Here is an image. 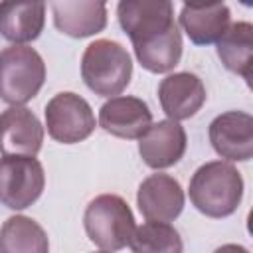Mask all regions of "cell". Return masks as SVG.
I'll list each match as a JSON object with an SVG mask.
<instances>
[{
	"label": "cell",
	"instance_id": "21",
	"mask_svg": "<svg viewBox=\"0 0 253 253\" xmlns=\"http://www.w3.org/2000/svg\"><path fill=\"white\" fill-rule=\"evenodd\" d=\"M97 253H111V251H97Z\"/></svg>",
	"mask_w": 253,
	"mask_h": 253
},
{
	"label": "cell",
	"instance_id": "10",
	"mask_svg": "<svg viewBox=\"0 0 253 253\" xmlns=\"http://www.w3.org/2000/svg\"><path fill=\"white\" fill-rule=\"evenodd\" d=\"M136 204L146 221H174L184 210V190L170 174H150L136 192Z\"/></svg>",
	"mask_w": 253,
	"mask_h": 253
},
{
	"label": "cell",
	"instance_id": "8",
	"mask_svg": "<svg viewBox=\"0 0 253 253\" xmlns=\"http://www.w3.org/2000/svg\"><path fill=\"white\" fill-rule=\"evenodd\" d=\"M213 150L233 162H247L253 156V117L243 111H227L210 123Z\"/></svg>",
	"mask_w": 253,
	"mask_h": 253
},
{
	"label": "cell",
	"instance_id": "6",
	"mask_svg": "<svg viewBox=\"0 0 253 253\" xmlns=\"http://www.w3.org/2000/svg\"><path fill=\"white\" fill-rule=\"evenodd\" d=\"M45 188V172L36 156L0 158V202L10 210L30 208Z\"/></svg>",
	"mask_w": 253,
	"mask_h": 253
},
{
	"label": "cell",
	"instance_id": "18",
	"mask_svg": "<svg viewBox=\"0 0 253 253\" xmlns=\"http://www.w3.org/2000/svg\"><path fill=\"white\" fill-rule=\"evenodd\" d=\"M0 253H49L43 227L28 215H12L0 227Z\"/></svg>",
	"mask_w": 253,
	"mask_h": 253
},
{
	"label": "cell",
	"instance_id": "11",
	"mask_svg": "<svg viewBox=\"0 0 253 253\" xmlns=\"http://www.w3.org/2000/svg\"><path fill=\"white\" fill-rule=\"evenodd\" d=\"M99 125L113 136L134 140L150 128L152 113L142 99L117 95L103 103V107L99 109Z\"/></svg>",
	"mask_w": 253,
	"mask_h": 253
},
{
	"label": "cell",
	"instance_id": "7",
	"mask_svg": "<svg viewBox=\"0 0 253 253\" xmlns=\"http://www.w3.org/2000/svg\"><path fill=\"white\" fill-rule=\"evenodd\" d=\"M43 113L47 134L61 144L81 142L95 130L93 109L77 93L63 91L53 95L47 101Z\"/></svg>",
	"mask_w": 253,
	"mask_h": 253
},
{
	"label": "cell",
	"instance_id": "12",
	"mask_svg": "<svg viewBox=\"0 0 253 253\" xmlns=\"http://www.w3.org/2000/svg\"><path fill=\"white\" fill-rule=\"evenodd\" d=\"M186 130L176 121H158L138 138V152L148 168L162 170L180 162L186 152Z\"/></svg>",
	"mask_w": 253,
	"mask_h": 253
},
{
	"label": "cell",
	"instance_id": "3",
	"mask_svg": "<svg viewBox=\"0 0 253 253\" xmlns=\"http://www.w3.org/2000/svg\"><path fill=\"white\" fill-rule=\"evenodd\" d=\"M132 75V59L128 51L113 40L91 42L81 57L83 83L101 97H117L123 93Z\"/></svg>",
	"mask_w": 253,
	"mask_h": 253
},
{
	"label": "cell",
	"instance_id": "13",
	"mask_svg": "<svg viewBox=\"0 0 253 253\" xmlns=\"http://www.w3.org/2000/svg\"><path fill=\"white\" fill-rule=\"evenodd\" d=\"M206 87L202 79L190 71L164 77L158 85V101L170 121H186L194 117L206 103Z\"/></svg>",
	"mask_w": 253,
	"mask_h": 253
},
{
	"label": "cell",
	"instance_id": "15",
	"mask_svg": "<svg viewBox=\"0 0 253 253\" xmlns=\"http://www.w3.org/2000/svg\"><path fill=\"white\" fill-rule=\"evenodd\" d=\"M180 24L196 45L215 43L231 24V12L227 4H184L180 10Z\"/></svg>",
	"mask_w": 253,
	"mask_h": 253
},
{
	"label": "cell",
	"instance_id": "19",
	"mask_svg": "<svg viewBox=\"0 0 253 253\" xmlns=\"http://www.w3.org/2000/svg\"><path fill=\"white\" fill-rule=\"evenodd\" d=\"M132 253H182L184 243L176 227L164 221H144L130 237Z\"/></svg>",
	"mask_w": 253,
	"mask_h": 253
},
{
	"label": "cell",
	"instance_id": "17",
	"mask_svg": "<svg viewBox=\"0 0 253 253\" xmlns=\"http://www.w3.org/2000/svg\"><path fill=\"white\" fill-rule=\"evenodd\" d=\"M215 43L223 67L241 75L249 83L253 65V26L249 22H233Z\"/></svg>",
	"mask_w": 253,
	"mask_h": 253
},
{
	"label": "cell",
	"instance_id": "9",
	"mask_svg": "<svg viewBox=\"0 0 253 253\" xmlns=\"http://www.w3.org/2000/svg\"><path fill=\"white\" fill-rule=\"evenodd\" d=\"M43 126L26 107H8L0 113L2 156H36L42 150Z\"/></svg>",
	"mask_w": 253,
	"mask_h": 253
},
{
	"label": "cell",
	"instance_id": "2",
	"mask_svg": "<svg viewBox=\"0 0 253 253\" xmlns=\"http://www.w3.org/2000/svg\"><path fill=\"white\" fill-rule=\"evenodd\" d=\"M190 202L208 217H227L235 213L243 198V178L239 170L223 160L202 164L190 180Z\"/></svg>",
	"mask_w": 253,
	"mask_h": 253
},
{
	"label": "cell",
	"instance_id": "14",
	"mask_svg": "<svg viewBox=\"0 0 253 253\" xmlns=\"http://www.w3.org/2000/svg\"><path fill=\"white\" fill-rule=\"evenodd\" d=\"M55 28L69 38H87L99 34L107 26L105 2L93 0H61L49 4Z\"/></svg>",
	"mask_w": 253,
	"mask_h": 253
},
{
	"label": "cell",
	"instance_id": "1",
	"mask_svg": "<svg viewBox=\"0 0 253 253\" xmlns=\"http://www.w3.org/2000/svg\"><path fill=\"white\" fill-rule=\"evenodd\" d=\"M119 24L132 42L138 63L150 73L174 69L182 57V34L168 0H123Z\"/></svg>",
	"mask_w": 253,
	"mask_h": 253
},
{
	"label": "cell",
	"instance_id": "16",
	"mask_svg": "<svg viewBox=\"0 0 253 253\" xmlns=\"http://www.w3.org/2000/svg\"><path fill=\"white\" fill-rule=\"evenodd\" d=\"M43 24V2H0V36L14 45H26L38 40Z\"/></svg>",
	"mask_w": 253,
	"mask_h": 253
},
{
	"label": "cell",
	"instance_id": "5",
	"mask_svg": "<svg viewBox=\"0 0 253 253\" xmlns=\"http://www.w3.org/2000/svg\"><path fill=\"white\" fill-rule=\"evenodd\" d=\"M83 225L87 237L103 251H119L130 243L134 215L128 204L117 194H101L89 202Z\"/></svg>",
	"mask_w": 253,
	"mask_h": 253
},
{
	"label": "cell",
	"instance_id": "20",
	"mask_svg": "<svg viewBox=\"0 0 253 253\" xmlns=\"http://www.w3.org/2000/svg\"><path fill=\"white\" fill-rule=\"evenodd\" d=\"M213 253H249L243 245H237V243H225L221 247H217Z\"/></svg>",
	"mask_w": 253,
	"mask_h": 253
},
{
	"label": "cell",
	"instance_id": "4",
	"mask_svg": "<svg viewBox=\"0 0 253 253\" xmlns=\"http://www.w3.org/2000/svg\"><path fill=\"white\" fill-rule=\"evenodd\" d=\"M45 81V63L30 45H10L0 51V99L12 107L32 101Z\"/></svg>",
	"mask_w": 253,
	"mask_h": 253
}]
</instances>
